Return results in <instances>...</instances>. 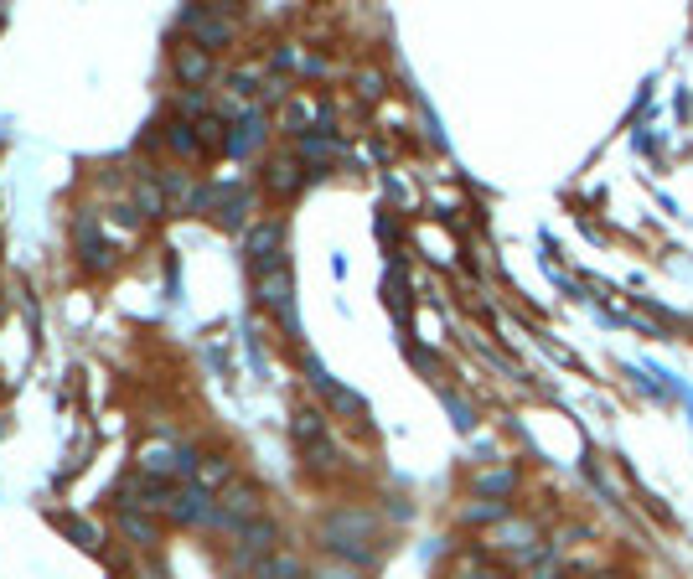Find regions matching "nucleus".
<instances>
[{
    "label": "nucleus",
    "mask_w": 693,
    "mask_h": 579,
    "mask_svg": "<svg viewBox=\"0 0 693 579\" xmlns=\"http://www.w3.org/2000/svg\"><path fill=\"white\" fill-rule=\"evenodd\" d=\"M259 300L269 311H280L285 316V326L295 331V306H290V269L285 264H275V269H259Z\"/></svg>",
    "instance_id": "4"
},
{
    "label": "nucleus",
    "mask_w": 693,
    "mask_h": 579,
    "mask_svg": "<svg viewBox=\"0 0 693 579\" xmlns=\"http://www.w3.org/2000/svg\"><path fill=\"white\" fill-rule=\"evenodd\" d=\"M316 579H363V574H357V564L331 559V564H321V569H316Z\"/></svg>",
    "instance_id": "15"
},
{
    "label": "nucleus",
    "mask_w": 693,
    "mask_h": 579,
    "mask_svg": "<svg viewBox=\"0 0 693 579\" xmlns=\"http://www.w3.org/2000/svg\"><path fill=\"white\" fill-rule=\"evenodd\" d=\"M476 486H481V492H512V471H492V476H481Z\"/></svg>",
    "instance_id": "17"
},
{
    "label": "nucleus",
    "mask_w": 693,
    "mask_h": 579,
    "mask_svg": "<svg viewBox=\"0 0 693 579\" xmlns=\"http://www.w3.org/2000/svg\"><path fill=\"white\" fill-rule=\"evenodd\" d=\"M295 440H300V450H306V461H311L316 471H331V466H337V445H331V435H326L321 409H300V414H295Z\"/></svg>",
    "instance_id": "3"
},
{
    "label": "nucleus",
    "mask_w": 693,
    "mask_h": 579,
    "mask_svg": "<svg viewBox=\"0 0 693 579\" xmlns=\"http://www.w3.org/2000/svg\"><path fill=\"white\" fill-rule=\"evenodd\" d=\"M419 243L430 249V259H440V264H456V243H450L445 233H435V228H419Z\"/></svg>",
    "instance_id": "13"
},
{
    "label": "nucleus",
    "mask_w": 693,
    "mask_h": 579,
    "mask_svg": "<svg viewBox=\"0 0 693 579\" xmlns=\"http://www.w3.org/2000/svg\"><path fill=\"white\" fill-rule=\"evenodd\" d=\"M182 32H192L202 52H213V47H223V42H228V21H223V11L197 6V11H187V16H182Z\"/></svg>",
    "instance_id": "5"
},
{
    "label": "nucleus",
    "mask_w": 693,
    "mask_h": 579,
    "mask_svg": "<svg viewBox=\"0 0 693 579\" xmlns=\"http://www.w3.org/2000/svg\"><path fill=\"white\" fill-rule=\"evenodd\" d=\"M135 466H140L145 481H161V486L182 481V476H197L192 450H187V445H176V440H145V445L135 450Z\"/></svg>",
    "instance_id": "1"
},
{
    "label": "nucleus",
    "mask_w": 693,
    "mask_h": 579,
    "mask_svg": "<svg viewBox=\"0 0 693 579\" xmlns=\"http://www.w3.org/2000/svg\"><path fill=\"white\" fill-rule=\"evenodd\" d=\"M280 238H285V228H280V223H259V228L249 233L254 269H275V264H285V259H280Z\"/></svg>",
    "instance_id": "6"
},
{
    "label": "nucleus",
    "mask_w": 693,
    "mask_h": 579,
    "mask_svg": "<svg viewBox=\"0 0 693 579\" xmlns=\"http://www.w3.org/2000/svg\"><path fill=\"white\" fill-rule=\"evenodd\" d=\"M456 579H497V574H492L487 564H481V559L471 554V559H461V569H456Z\"/></svg>",
    "instance_id": "16"
},
{
    "label": "nucleus",
    "mask_w": 693,
    "mask_h": 579,
    "mask_svg": "<svg viewBox=\"0 0 693 579\" xmlns=\"http://www.w3.org/2000/svg\"><path fill=\"white\" fill-rule=\"evenodd\" d=\"M269 187H275V192H295L300 187V161L295 156H280L275 166H269Z\"/></svg>",
    "instance_id": "9"
},
{
    "label": "nucleus",
    "mask_w": 693,
    "mask_h": 579,
    "mask_svg": "<svg viewBox=\"0 0 693 579\" xmlns=\"http://www.w3.org/2000/svg\"><path fill=\"white\" fill-rule=\"evenodd\" d=\"M259 125H264V119H259V109L238 119V135H228V150H233V156H244V150L259 140Z\"/></svg>",
    "instance_id": "11"
},
{
    "label": "nucleus",
    "mask_w": 693,
    "mask_h": 579,
    "mask_svg": "<svg viewBox=\"0 0 693 579\" xmlns=\"http://www.w3.org/2000/svg\"><path fill=\"white\" fill-rule=\"evenodd\" d=\"M176 73H182V83L202 88V83H207V73H213V52H202L197 42H187L182 52H176Z\"/></svg>",
    "instance_id": "8"
},
{
    "label": "nucleus",
    "mask_w": 693,
    "mask_h": 579,
    "mask_svg": "<svg viewBox=\"0 0 693 579\" xmlns=\"http://www.w3.org/2000/svg\"><path fill=\"white\" fill-rule=\"evenodd\" d=\"M363 94H368V99L383 94V78H378V73H363Z\"/></svg>",
    "instance_id": "19"
},
{
    "label": "nucleus",
    "mask_w": 693,
    "mask_h": 579,
    "mask_svg": "<svg viewBox=\"0 0 693 579\" xmlns=\"http://www.w3.org/2000/svg\"><path fill=\"white\" fill-rule=\"evenodd\" d=\"M487 548L507 554L512 564H538L544 559V543H538V528L528 523V517H502V523L487 533Z\"/></svg>",
    "instance_id": "2"
},
{
    "label": "nucleus",
    "mask_w": 693,
    "mask_h": 579,
    "mask_svg": "<svg viewBox=\"0 0 693 579\" xmlns=\"http://www.w3.org/2000/svg\"><path fill=\"white\" fill-rule=\"evenodd\" d=\"M171 150H182V156H197V150H202V140L192 135L187 119H176V125H171Z\"/></svg>",
    "instance_id": "14"
},
{
    "label": "nucleus",
    "mask_w": 693,
    "mask_h": 579,
    "mask_svg": "<svg viewBox=\"0 0 693 579\" xmlns=\"http://www.w3.org/2000/svg\"><path fill=\"white\" fill-rule=\"evenodd\" d=\"M590 579H621V574H590Z\"/></svg>",
    "instance_id": "20"
},
{
    "label": "nucleus",
    "mask_w": 693,
    "mask_h": 579,
    "mask_svg": "<svg viewBox=\"0 0 693 579\" xmlns=\"http://www.w3.org/2000/svg\"><path fill=\"white\" fill-rule=\"evenodd\" d=\"M119 528H125L135 543H156V523H150L145 512H135V507H125V512H119Z\"/></svg>",
    "instance_id": "10"
},
{
    "label": "nucleus",
    "mask_w": 693,
    "mask_h": 579,
    "mask_svg": "<svg viewBox=\"0 0 693 579\" xmlns=\"http://www.w3.org/2000/svg\"><path fill=\"white\" fill-rule=\"evenodd\" d=\"M554 574H559V559L544 554V559H538V569H533V579H554Z\"/></svg>",
    "instance_id": "18"
},
{
    "label": "nucleus",
    "mask_w": 693,
    "mask_h": 579,
    "mask_svg": "<svg viewBox=\"0 0 693 579\" xmlns=\"http://www.w3.org/2000/svg\"><path fill=\"white\" fill-rule=\"evenodd\" d=\"M311 119H316V99H306V94H300V99H290V109H285V125H290L295 135H306V125H311Z\"/></svg>",
    "instance_id": "12"
},
{
    "label": "nucleus",
    "mask_w": 693,
    "mask_h": 579,
    "mask_svg": "<svg viewBox=\"0 0 693 579\" xmlns=\"http://www.w3.org/2000/svg\"><path fill=\"white\" fill-rule=\"evenodd\" d=\"M192 486H202L207 497L223 492V486H233V461H228V455H202V461H197V476H192Z\"/></svg>",
    "instance_id": "7"
}]
</instances>
